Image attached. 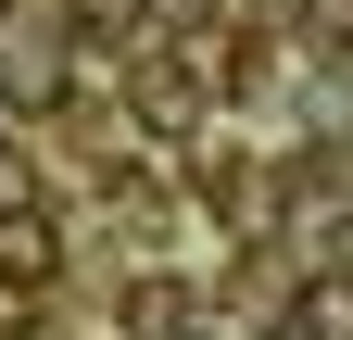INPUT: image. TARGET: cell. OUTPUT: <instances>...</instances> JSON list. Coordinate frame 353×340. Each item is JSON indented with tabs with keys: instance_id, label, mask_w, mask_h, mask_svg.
<instances>
[{
	"instance_id": "cell-1",
	"label": "cell",
	"mask_w": 353,
	"mask_h": 340,
	"mask_svg": "<svg viewBox=\"0 0 353 340\" xmlns=\"http://www.w3.org/2000/svg\"><path fill=\"white\" fill-rule=\"evenodd\" d=\"M51 290V215H0V303Z\"/></svg>"
}]
</instances>
